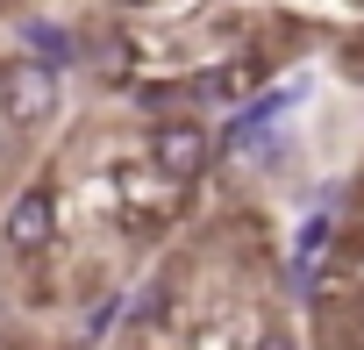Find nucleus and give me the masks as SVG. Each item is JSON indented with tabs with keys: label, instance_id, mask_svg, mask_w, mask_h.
<instances>
[{
	"label": "nucleus",
	"instance_id": "f257e3e1",
	"mask_svg": "<svg viewBox=\"0 0 364 350\" xmlns=\"http://www.w3.org/2000/svg\"><path fill=\"white\" fill-rule=\"evenodd\" d=\"M143 164L171 186H200L208 171L222 164V143H215V122L208 115H164V122H143Z\"/></svg>",
	"mask_w": 364,
	"mask_h": 350
},
{
	"label": "nucleus",
	"instance_id": "f03ea898",
	"mask_svg": "<svg viewBox=\"0 0 364 350\" xmlns=\"http://www.w3.org/2000/svg\"><path fill=\"white\" fill-rule=\"evenodd\" d=\"M65 107V72H50L43 58H0V122L15 136H43Z\"/></svg>",
	"mask_w": 364,
	"mask_h": 350
},
{
	"label": "nucleus",
	"instance_id": "7ed1b4c3",
	"mask_svg": "<svg viewBox=\"0 0 364 350\" xmlns=\"http://www.w3.org/2000/svg\"><path fill=\"white\" fill-rule=\"evenodd\" d=\"M58 229H65V193H58L50 179H29V186L8 201V215H0V250H8L15 265H36V258L58 243Z\"/></svg>",
	"mask_w": 364,
	"mask_h": 350
},
{
	"label": "nucleus",
	"instance_id": "20e7f679",
	"mask_svg": "<svg viewBox=\"0 0 364 350\" xmlns=\"http://www.w3.org/2000/svg\"><path fill=\"white\" fill-rule=\"evenodd\" d=\"M307 72H293V79H279V86H264V93H250L236 115H222V129H215V143H222V157H250L257 143H272L279 136V122L307 100Z\"/></svg>",
	"mask_w": 364,
	"mask_h": 350
},
{
	"label": "nucleus",
	"instance_id": "39448f33",
	"mask_svg": "<svg viewBox=\"0 0 364 350\" xmlns=\"http://www.w3.org/2000/svg\"><path fill=\"white\" fill-rule=\"evenodd\" d=\"M86 65H93V86H107V93H129L143 79V51H136V36L122 22H93L86 29Z\"/></svg>",
	"mask_w": 364,
	"mask_h": 350
},
{
	"label": "nucleus",
	"instance_id": "423d86ee",
	"mask_svg": "<svg viewBox=\"0 0 364 350\" xmlns=\"http://www.w3.org/2000/svg\"><path fill=\"white\" fill-rule=\"evenodd\" d=\"M15 36H22V51L43 58L50 72H79V65H86V29H72V22H58V15H22Z\"/></svg>",
	"mask_w": 364,
	"mask_h": 350
},
{
	"label": "nucleus",
	"instance_id": "0eeeda50",
	"mask_svg": "<svg viewBox=\"0 0 364 350\" xmlns=\"http://www.w3.org/2000/svg\"><path fill=\"white\" fill-rule=\"evenodd\" d=\"M129 100H136V115L143 122H164V115H200V86H193V72H143L136 86H129Z\"/></svg>",
	"mask_w": 364,
	"mask_h": 350
},
{
	"label": "nucleus",
	"instance_id": "6e6552de",
	"mask_svg": "<svg viewBox=\"0 0 364 350\" xmlns=\"http://www.w3.org/2000/svg\"><path fill=\"white\" fill-rule=\"evenodd\" d=\"M171 307H178V279H171V272H150V279L129 293V329H136V336H150Z\"/></svg>",
	"mask_w": 364,
	"mask_h": 350
},
{
	"label": "nucleus",
	"instance_id": "1a4fd4ad",
	"mask_svg": "<svg viewBox=\"0 0 364 350\" xmlns=\"http://www.w3.org/2000/svg\"><path fill=\"white\" fill-rule=\"evenodd\" d=\"M114 329H129V293H114V286L86 293V307H79V343H100V336H114Z\"/></svg>",
	"mask_w": 364,
	"mask_h": 350
},
{
	"label": "nucleus",
	"instance_id": "9d476101",
	"mask_svg": "<svg viewBox=\"0 0 364 350\" xmlns=\"http://www.w3.org/2000/svg\"><path fill=\"white\" fill-rule=\"evenodd\" d=\"M250 164L264 171V179H293V164H300V143H293V129H279L272 143H257V150H250Z\"/></svg>",
	"mask_w": 364,
	"mask_h": 350
},
{
	"label": "nucleus",
	"instance_id": "9b49d317",
	"mask_svg": "<svg viewBox=\"0 0 364 350\" xmlns=\"http://www.w3.org/2000/svg\"><path fill=\"white\" fill-rule=\"evenodd\" d=\"M250 350H300V336H293L286 322H264V329L250 336Z\"/></svg>",
	"mask_w": 364,
	"mask_h": 350
},
{
	"label": "nucleus",
	"instance_id": "f8f14e48",
	"mask_svg": "<svg viewBox=\"0 0 364 350\" xmlns=\"http://www.w3.org/2000/svg\"><path fill=\"white\" fill-rule=\"evenodd\" d=\"M114 8H157V0H114Z\"/></svg>",
	"mask_w": 364,
	"mask_h": 350
}]
</instances>
